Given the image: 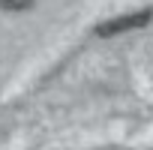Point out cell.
<instances>
[{"instance_id": "7a4b0ae2", "label": "cell", "mask_w": 153, "mask_h": 150, "mask_svg": "<svg viewBox=\"0 0 153 150\" xmlns=\"http://www.w3.org/2000/svg\"><path fill=\"white\" fill-rule=\"evenodd\" d=\"M0 6L12 9V12H21V9H30L33 6V0H0Z\"/></svg>"}, {"instance_id": "6da1fadb", "label": "cell", "mask_w": 153, "mask_h": 150, "mask_svg": "<svg viewBox=\"0 0 153 150\" xmlns=\"http://www.w3.org/2000/svg\"><path fill=\"white\" fill-rule=\"evenodd\" d=\"M153 18V12H135V15H123V18H111L105 24L96 27V36H117L123 30H135V27H144L147 21Z\"/></svg>"}]
</instances>
